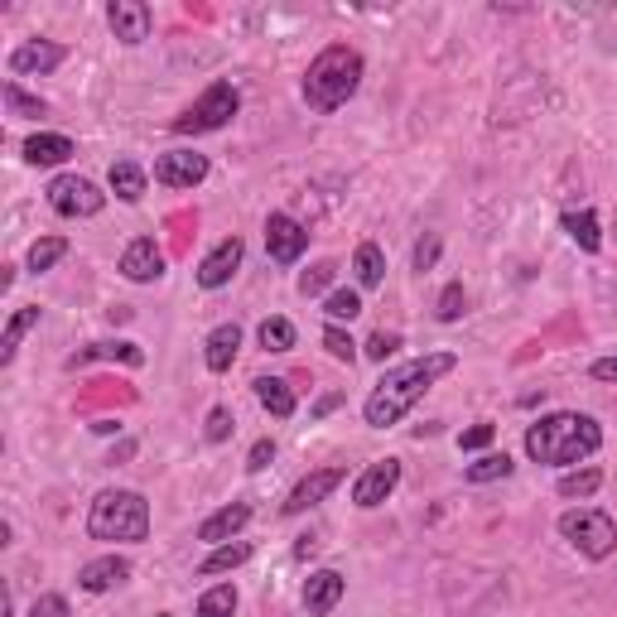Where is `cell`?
Here are the masks:
<instances>
[{"instance_id":"obj_1","label":"cell","mask_w":617,"mask_h":617,"mask_svg":"<svg viewBox=\"0 0 617 617\" xmlns=\"http://www.w3.org/2000/svg\"><path fill=\"white\" fill-rule=\"evenodd\" d=\"M453 367H459V357H453V353H429V357H415V363H405V367H391L387 377L371 387L367 405H363V420L371 429L401 425L405 415L415 411V401H420V395L435 387L439 377H449Z\"/></svg>"},{"instance_id":"obj_2","label":"cell","mask_w":617,"mask_h":617,"mask_svg":"<svg viewBox=\"0 0 617 617\" xmlns=\"http://www.w3.org/2000/svg\"><path fill=\"white\" fill-rule=\"evenodd\" d=\"M603 449V425L593 415L579 411H555L541 415L535 425H526V459L531 463H550V468H569L584 463Z\"/></svg>"},{"instance_id":"obj_3","label":"cell","mask_w":617,"mask_h":617,"mask_svg":"<svg viewBox=\"0 0 617 617\" xmlns=\"http://www.w3.org/2000/svg\"><path fill=\"white\" fill-rule=\"evenodd\" d=\"M363 73H367L363 54H357L353 44H329L305 73V102L323 116L347 107V102L357 97V87H363Z\"/></svg>"},{"instance_id":"obj_4","label":"cell","mask_w":617,"mask_h":617,"mask_svg":"<svg viewBox=\"0 0 617 617\" xmlns=\"http://www.w3.org/2000/svg\"><path fill=\"white\" fill-rule=\"evenodd\" d=\"M87 535L92 541H126V545L150 541V502L131 487H107L87 511Z\"/></svg>"},{"instance_id":"obj_5","label":"cell","mask_w":617,"mask_h":617,"mask_svg":"<svg viewBox=\"0 0 617 617\" xmlns=\"http://www.w3.org/2000/svg\"><path fill=\"white\" fill-rule=\"evenodd\" d=\"M237 111H241V92L232 83H213L193 107H183V116H174L169 131L174 135H213V131H223V126H232Z\"/></svg>"},{"instance_id":"obj_6","label":"cell","mask_w":617,"mask_h":617,"mask_svg":"<svg viewBox=\"0 0 617 617\" xmlns=\"http://www.w3.org/2000/svg\"><path fill=\"white\" fill-rule=\"evenodd\" d=\"M560 535L574 545L584 560H608L617 550V521L598 507H579V511H565L560 517Z\"/></svg>"},{"instance_id":"obj_7","label":"cell","mask_w":617,"mask_h":617,"mask_svg":"<svg viewBox=\"0 0 617 617\" xmlns=\"http://www.w3.org/2000/svg\"><path fill=\"white\" fill-rule=\"evenodd\" d=\"M44 193H49V207L58 217H97L107 207V193L83 174H58Z\"/></svg>"},{"instance_id":"obj_8","label":"cell","mask_w":617,"mask_h":617,"mask_svg":"<svg viewBox=\"0 0 617 617\" xmlns=\"http://www.w3.org/2000/svg\"><path fill=\"white\" fill-rule=\"evenodd\" d=\"M309 247V232L305 223H295L289 213H271L265 217V256H271L275 265H295L299 256Z\"/></svg>"},{"instance_id":"obj_9","label":"cell","mask_w":617,"mask_h":617,"mask_svg":"<svg viewBox=\"0 0 617 617\" xmlns=\"http://www.w3.org/2000/svg\"><path fill=\"white\" fill-rule=\"evenodd\" d=\"M395 487H401V463H395V459L367 463V468L357 473V483H353V507H363V511L381 507L395 493Z\"/></svg>"},{"instance_id":"obj_10","label":"cell","mask_w":617,"mask_h":617,"mask_svg":"<svg viewBox=\"0 0 617 617\" xmlns=\"http://www.w3.org/2000/svg\"><path fill=\"white\" fill-rule=\"evenodd\" d=\"M207 155H198V150H165V155L155 159V183H165V189H193V183L207 179Z\"/></svg>"},{"instance_id":"obj_11","label":"cell","mask_w":617,"mask_h":617,"mask_svg":"<svg viewBox=\"0 0 617 617\" xmlns=\"http://www.w3.org/2000/svg\"><path fill=\"white\" fill-rule=\"evenodd\" d=\"M343 477H347V468H313V473H305L295 487H289V497H285V517H299V511L329 502Z\"/></svg>"},{"instance_id":"obj_12","label":"cell","mask_w":617,"mask_h":617,"mask_svg":"<svg viewBox=\"0 0 617 617\" xmlns=\"http://www.w3.org/2000/svg\"><path fill=\"white\" fill-rule=\"evenodd\" d=\"M241 256H247V241H241V237H223L213 251L203 256V261H198V285H203V289H223L232 275L241 271Z\"/></svg>"},{"instance_id":"obj_13","label":"cell","mask_w":617,"mask_h":617,"mask_svg":"<svg viewBox=\"0 0 617 617\" xmlns=\"http://www.w3.org/2000/svg\"><path fill=\"white\" fill-rule=\"evenodd\" d=\"M68 58V44L54 39H25L20 49H10V73L15 78H44Z\"/></svg>"},{"instance_id":"obj_14","label":"cell","mask_w":617,"mask_h":617,"mask_svg":"<svg viewBox=\"0 0 617 617\" xmlns=\"http://www.w3.org/2000/svg\"><path fill=\"white\" fill-rule=\"evenodd\" d=\"M107 25H111L116 39L135 49V44L150 39V25H155V15H150L145 0H111V5H107Z\"/></svg>"},{"instance_id":"obj_15","label":"cell","mask_w":617,"mask_h":617,"mask_svg":"<svg viewBox=\"0 0 617 617\" xmlns=\"http://www.w3.org/2000/svg\"><path fill=\"white\" fill-rule=\"evenodd\" d=\"M121 275L131 285H155L165 275V251L155 247V237H135L131 247L121 251Z\"/></svg>"},{"instance_id":"obj_16","label":"cell","mask_w":617,"mask_h":617,"mask_svg":"<svg viewBox=\"0 0 617 617\" xmlns=\"http://www.w3.org/2000/svg\"><path fill=\"white\" fill-rule=\"evenodd\" d=\"M256 517L251 502H227V507H217L213 517L198 526V541H207V545H227V541H237L241 531H247V521Z\"/></svg>"},{"instance_id":"obj_17","label":"cell","mask_w":617,"mask_h":617,"mask_svg":"<svg viewBox=\"0 0 617 617\" xmlns=\"http://www.w3.org/2000/svg\"><path fill=\"white\" fill-rule=\"evenodd\" d=\"M343 593H347V579L337 574V569H313L309 584H305V608H309V617H329L337 603H343Z\"/></svg>"},{"instance_id":"obj_18","label":"cell","mask_w":617,"mask_h":617,"mask_svg":"<svg viewBox=\"0 0 617 617\" xmlns=\"http://www.w3.org/2000/svg\"><path fill=\"white\" fill-rule=\"evenodd\" d=\"M126 579H131V560L126 555H102V560H87L78 569V589L87 593H107L116 584H126Z\"/></svg>"},{"instance_id":"obj_19","label":"cell","mask_w":617,"mask_h":617,"mask_svg":"<svg viewBox=\"0 0 617 617\" xmlns=\"http://www.w3.org/2000/svg\"><path fill=\"white\" fill-rule=\"evenodd\" d=\"M25 165L34 169H54V165H63V159H73L78 155V145L68 141V135H58V131H39V135H29L25 145Z\"/></svg>"},{"instance_id":"obj_20","label":"cell","mask_w":617,"mask_h":617,"mask_svg":"<svg viewBox=\"0 0 617 617\" xmlns=\"http://www.w3.org/2000/svg\"><path fill=\"white\" fill-rule=\"evenodd\" d=\"M87 363H126V367H145V347L135 343H87L68 357V371L87 367Z\"/></svg>"},{"instance_id":"obj_21","label":"cell","mask_w":617,"mask_h":617,"mask_svg":"<svg viewBox=\"0 0 617 617\" xmlns=\"http://www.w3.org/2000/svg\"><path fill=\"white\" fill-rule=\"evenodd\" d=\"M237 353H241V323H217V329L203 337V363H207V371H232Z\"/></svg>"},{"instance_id":"obj_22","label":"cell","mask_w":617,"mask_h":617,"mask_svg":"<svg viewBox=\"0 0 617 617\" xmlns=\"http://www.w3.org/2000/svg\"><path fill=\"white\" fill-rule=\"evenodd\" d=\"M251 387H256V401H261V411H271L275 420H289V415L299 411V401H295V391H289L285 377H256Z\"/></svg>"},{"instance_id":"obj_23","label":"cell","mask_w":617,"mask_h":617,"mask_svg":"<svg viewBox=\"0 0 617 617\" xmlns=\"http://www.w3.org/2000/svg\"><path fill=\"white\" fill-rule=\"evenodd\" d=\"M560 227H565V237L574 241L579 251H589V256H598V251H603V232H598V213H593V207L565 213V217H560Z\"/></svg>"},{"instance_id":"obj_24","label":"cell","mask_w":617,"mask_h":617,"mask_svg":"<svg viewBox=\"0 0 617 617\" xmlns=\"http://www.w3.org/2000/svg\"><path fill=\"white\" fill-rule=\"evenodd\" d=\"M39 313H44L39 305H25V309L10 313L5 333H0V367L15 363V353H20V343H25V333H29V329H39Z\"/></svg>"},{"instance_id":"obj_25","label":"cell","mask_w":617,"mask_h":617,"mask_svg":"<svg viewBox=\"0 0 617 617\" xmlns=\"http://www.w3.org/2000/svg\"><path fill=\"white\" fill-rule=\"evenodd\" d=\"M107 183H111V193L121 198V203H141L145 189H150V179H145V169L135 165V159H116L111 174H107Z\"/></svg>"},{"instance_id":"obj_26","label":"cell","mask_w":617,"mask_h":617,"mask_svg":"<svg viewBox=\"0 0 617 617\" xmlns=\"http://www.w3.org/2000/svg\"><path fill=\"white\" fill-rule=\"evenodd\" d=\"M353 271H357V285L363 289H377L381 281H387V256H381L377 241H363V247H357Z\"/></svg>"},{"instance_id":"obj_27","label":"cell","mask_w":617,"mask_h":617,"mask_svg":"<svg viewBox=\"0 0 617 617\" xmlns=\"http://www.w3.org/2000/svg\"><path fill=\"white\" fill-rule=\"evenodd\" d=\"M251 560V545L247 541H237V545H213V555H207L203 565H198V574H227V569H237V565H247Z\"/></svg>"},{"instance_id":"obj_28","label":"cell","mask_w":617,"mask_h":617,"mask_svg":"<svg viewBox=\"0 0 617 617\" xmlns=\"http://www.w3.org/2000/svg\"><path fill=\"white\" fill-rule=\"evenodd\" d=\"M256 337H261V347H265V353H289V347L299 343L295 323H289V319H281V313H275V319H265L261 329H256Z\"/></svg>"},{"instance_id":"obj_29","label":"cell","mask_w":617,"mask_h":617,"mask_svg":"<svg viewBox=\"0 0 617 617\" xmlns=\"http://www.w3.org/2000/svg\"><path fill=\"white\" fill-rule=\"evenodd\" d=\"M63 256H68V237H39V241L29 247L25 265H29L34 275H44V271H54V265L63 261Z\"/></svg>"},{"instance_id":"obj_30","label":"cell","mask_w":617,"mask_h":617,"mask_svg":"<svg viewBox=\"0 0 617 617\" xmlns=\"http://www.w3.org/2000/svg\"><path fill=\"white\" fill-rule=\"evenodd\" d=\"M598 487H603V473L598 468H579V473H565L555 493H560L565 502H584V497H593Z\"/></svg>"},{"instance_id":"obj_31","label":"cell","mask_w":617,"mask_h":617,"mask_svg":"<svg viewBox=\"0 0 617 617\" xmlns=\"http://www.w3.org/2000/svg\"><path fill=\"white\" fill-rule=\"evenodd\" d=\"M511 468H517V463H511V453L502 449V453H483L477 463H468L463 477H468V483H497V477H511Z\"/></svg>"},{"instance_id":"obj_32","label":"cell","mask_w":617,"mask_h":617,"mask_svg":"<svg viewBox=\"0 0 617 617\" xmlns=\"http://www.w3.org/2000/svg\"><path fill=\"white\" fill-rule=\"evenodd\" d=\"M232 613H237V589L232 584H213L193 608V617H232Z\"/></svg>"},{"instance_id":"obj_33","label":"cell","mask_w":617,"mask_h":617,"mask_svg":"<svg viewBox=\"0 0 617 617\" xmlns=\"http://www.w3.org/2000/svg\"><path fill=\"white\" fill-rule=\"evenodd\" d=\"M0 97H5V111H10V116H29V121H39V116L49 111V107H44L39 97H29V92L15 83V78H10V83L0 87Z\"/></svg>"},{"instance_id":"obj_34","label":"cell","mask_w":617,"mask_h":617,"mask_svg":"<svg viewBox=\"0 0 617 617\" xmlns=\"http://www.w3.org/2000/svg\"><path fill=\"white\" fill-rule=\"evenodd\" d=\"M463 309H468V289H463L459 281H449L444 289H439V305H435V319L439 323H459Z\"/></svg>"},{"instance_id":"obj_35","label":"cell","mask_w":617,"mask_h":617,"mask_svg":"<svg viewBox=\"0 0 617 617\" xmlns=\"http://www.w3.org/2000/svg\"><path fill=\"white\" fill-rule=\"evenodd\" d=\"M323 353H329L333 363H347V367H353V363H357V343H353V333H347L343 323H329V329H323Z\"/></svg>"},{"instance_id":"obj_36","label":"cell","mask_w":617,"mask_h":617,"mask_svg":"<svg viewBox=\"0 0 617 617\" xmlns=\"http://www.w3.org/2000/svg\"><path fill=\"white\" fill-rule=\"evenodd\" d=\"M323 313H329L333 323H353L357 313H363V295H357V289H333V295L323 299Z\"/></svg>"},{"instance_id":"obj_37","label":"cell","mask_w":617,"mask_h":617,"mask_svg":"<svg viewBox=\"0 0 617 617\" xmlns=\"http://www.w3.org/2000/svg\"><path fill=\"white\" fill-rule=\"evenodd\" d=\"M333 281H337V265H333V261H319V265H309V271L299 275V295L313 299V295H323V289H329Z\"/></svg>"},{"instance_id":"obj_38","label":"cell","mask_w":617,"mask_h":617,"mask_svg":"<svg viewBox=\"0 0 617 617\" xmlns=\"http://www.w3.org/2000/svg\"><path fill=\"white\" fill-rule=\"evenodd\" d=\"M232 429H237L232 411H227V405H213V411H207V425H203V439H207V444H227Z\"/></svg>"},{"instance_id":"obj_39","label":"cell","mask_w":617,"mask_h":617,"mask_svg":"<svg viewBox=\"0 0 617 617\" xmlns=\"http://www.w3.org/2000/svg\"><path fill=\"white\" fill-rule=\"evenodd\" d=\"M439 251H444V241H439V232H425V237L415 241V271H435Z\"/></svg>"},{"instance_id":"obj_40","label":"cell","mask_w":617,"mask_h":617,"mask_svg":"<svg viewBox=\"0 0 617 617\" xmlns=\"http://www.w3.org/2000/svg\"><path fill=\"white\" fill-rule=\"evenodd\" d=\"M395 347H401V333H371L367 347H363V357H371V363H387Z\"/></svg>"},{"instance_id":"obj_41","label":"cell","mask_w":617,"mask_h":617,"mask_svg":"<svg viewBox=\"0 0 617 617\" xmlns=\"http://www.w3.org/2000/svg\"><path fill=\"white\" fill-rule=\"evenodd\" d=\"M29 617H73V608H68L63 593H39V598H34V608H29Z\"/></svg>"},{"instance_id":"obj_42","label":"cell","mask_w":617,"mask_h":617,"mask_svg":"<svg viewBox=\"0 0 617 617\" xmlns=\"http://www.w3.org/2000/svg\"><path fill=\"white\" fill-rule=\"evenodd\" d=\"M493 439H497V425H473V429H463V435H459V449L463 453H473V449H487V444H493Z\"/></svg>"},{"instance_id":"obj_43","label":"cell","mask_w":617,"mask_h":617,"mask_svg":"<svg viewBox=\"0 0 617 617\" xmlns=\"http://www.w3.org/2000/svg\"><path fill=\"white\" fill-rule=\"evenodd\" d=\"M271 459H275V439H256V444H251V453H247V473L271 468Z\"/></svg>"},{"instance_id":"obj_44","label":"cell","mask_w":617,"mask_h":617,"mask_svg":"<svg viewBox=\"0 0 617 617\" xmlns=\"http://www.w3.org/2000/svg\"><path fill=\"white\" fill-rule=\"evenodd\" d=\"M589 377L593 381H613V387H617V357H598V363L589 367Z\"/></svg>"},{"instance_id":"obj_45","label":"cell","mask_w":617,"mask_h":617,"mask_svg":"<svg viewBox=\"0 0 617 617\" xmlns=\"http://www.w3.org/2000/svg\"><path fill=\"white\" fill-rule=\"evenodd\" d=\"M155 617H169V613H155Z\"/></svg>"}]
</instances>
